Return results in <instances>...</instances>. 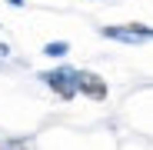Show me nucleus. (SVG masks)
Wrapping results in <instances>:
<instances>
[{"label": "nucleus", "mask_w": 153, "mask_h": 150, "mask_svg": "<svg viewBox=\"0 0 153 150\" xmlns=\"http://www.w3.org/2000/svg\"><path fill=\"white\" fill-rule=\"evenodd\" d=\"M73 73H76V70H67V67H60V70H47L40 80H43L50 90H53L60 100H73V97H76V84H73Z\"/></svg>", "instance_id": "nucleus-1"}, {"label": "nucleus", "mask_w": 153, "mask_h": 150, "mask_svg": "<svg viewBox=\"0 0 153 150\" xmlns=\"http://www.w3.org/2000/svg\"><path fill=\"white\" fill-rule=\"evenodd\" d=\"M110 40H123V43H143V40H153V27L146 23H123V27H103L100 30Z\"/></svg>", "instance_id": "nucleus-2"}, {"label": "nucleus", "mask_w": 153, "mask_h": 150, "mask_svg": "<svg viewBox=\"0 0 153 150\" xmlns=\"http://www.w3.org/2000/svg\"><path fill=\"white\" fill-rule=\"evenodd\" d=\"M73 84H76V93H83L90 100H107V84L103 77H97L90 70H76L73 73Z\"/></svg>", "instance_id": "nucleus-3"}, {"label": "nucleus", "mask_w": 153, "mask_h": 150, "mask_svg": "<svg viewBox=\"0 0 153 150\" xmlns=\"http://www.w3.org/2000/svg\"><path fill=\"white\" fill-rule=\"evenodd\" d=\"M67 50H70V47L60 40V43H47V47H43V54H50V57H63Z\"/></svg>", "instance_id": "nucleus-4"}]
</instances>
